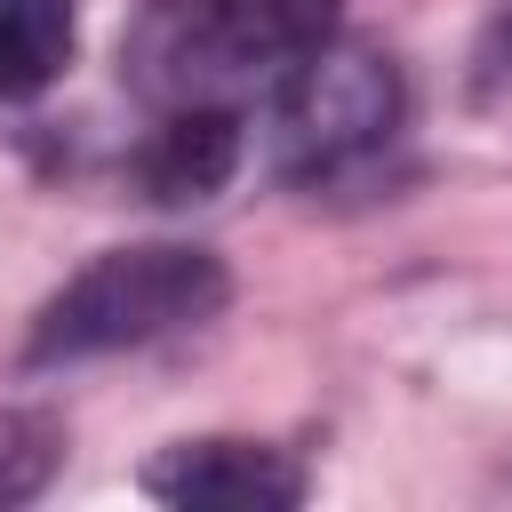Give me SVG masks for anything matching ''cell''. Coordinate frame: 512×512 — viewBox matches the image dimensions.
Instances as JSON below:
<instances>
[{
	"label": "cell",
	"mask_w": 512,
	"mask_h": 512,
	"mask_svg": "<svg viewBox=\"0 0 512 512\" xmlns=\"http://www.w3.org/2000/svg\"><path fill=\"white\" fill-rule=\"evenodd\" d=\"M64 464V432L32 408H0V504H24Z\"/></svg>",
	"instance_id": "cell-7"
},
{
	"label": "cell",
	"mask_w": 512,
	"mask_h": 512,
	"mask_svg": "<svg viewBox=\"0 0 512 512\" xmlns=\"http://www.w3.org/2000/svg\"><path fill=\"white\" fill-rule=\"evenodd\" d=\"M480 64H488V72H512V0H496L488 40H480Z\"/></svg>",
	"instance_id": "cell-8"
},
{
	"label": "cell",
	"mask_w": 512,
	"mask_h": 512,
	"mask_svg": "<svg viewBox=\"0 0 512 512\" xmlns=\"http://www.w3.org/2000/svg\"><path fill=\"white\" fill-rule=\"evenodd\" d=\"M232 160H240V112H224V104H184V112L160 120V136L144 144L136 176H144L152 200H208V192L232 176Z\"/></svg>",
	"instance_id": "cell-5"
},
{
	"label": "cell",
	"mask_w": 512,
	"mask_h": 512,
	"mask_svg": "<svg viewBox=\"0 0 512 512\" xmlns=\"http://www.w3.org/2000/svg\"><path fill=\"white\" fill-rule=\"evenodd\" d=\"M144 488L168 504H216V512H288L304 496V472L264 440H184L144 464Z\"/></svg>",
	"instance_id": "cell-4"
},
{
	"label": "cell",
	"mask_w": 512,
	"mask_h": 512,
	"mask_svg": "<svg viewBox=\"0 0 512 512\" xmlns=\"http://www.w3.org/2000/svg\"><path fill=\"white\" fill-rule=\"evenodd\" d=\"M272 120H280L288 168H336L344 152L376 144V136L400 120V80H392L384 56L320 40V48L272 88Z\"/></svg>",
	"instance_id": "cell-3"
},
{
	"label": "cell",
	"mask_w": 512,
	"mask_h": 512,
	"mask_svg": "<svg viewBox=\"0 0 512 512\" xmlns=\"http://www.w3.org/2000/svg\"><path fill=\"white\" fill-rule=\"evenodd\" d=\"M336 0H144L120 72L184 112V104H240L248 88H280L320 40H328Z\"/></svg>",
	"instance_id": "cell-1"
},
{
	"label": "cell",
	"mask_w": 512,
	"mask_h": 512,
	"mask_svg": "<svg viewBox=\"0 0 512 512\" xmlns=\"http://www.w3.org/2000/svg\"><path fill=\"white\" fill-rule=\"evenodd\" d=\"M72 64V0H0V104L40 96Z\"/></svg>",
	"instance_id": "cell-6"
},
{
	"label": "cell",
	"mask_w": 512,
	"mask_h": 512,
	"mask_svg": "<svg viewBox=\"0 0 512 512\" xmlns=\"http://www.w3.org/2000/svg\"><path fill=\"white\" fill-rule=\"evenodd\" d=\"M224 304V264L208 248H112L88 272H72L24 344V368H56V360H96V352H128L152 344L168 328H192Z\"/></svg>",
	"instance_id": "cell-2"
}]
</instances>
